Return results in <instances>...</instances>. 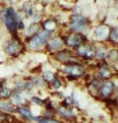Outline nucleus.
Wrapping results in <instances>:
<instances>
[{
	"label": "nucleus",
	"mask_w": 118,
	"mask_h": 123,
	"mask_svg": "<svg viewBox=\"0 0 118 123\" xmlns=\"http://www.w3.org/2000/svg\"><path fill=\"white\" fill-rule=\"evenodd\" d=\"M0 19H1L2 23L5 25L6 29L11 34L14 35V38L18 39L16 35H17V30H18L17 26L19 22V18H18V14L15 11V9L11 6L5 7L4 9H2L0 11Z\"/></svg>",
	"instance_id": "f257e3e1"
},
{
	"label": "nucleus",
	"mask_w": 118,
	"mask_h": 123,
	"mask_svg": "<svg viewBox=\"0 0 118 123\" xmlns=\"http://www.w3.org/2000/svg\"><path fill=\"white\" fill-rule=\"evenodd\" d=\"M50 37H51L50 33L42 30L38 34H36L35 36L28 38V46L32 50L39 49L43 45H46L47 42L50 39Z\"/></svg>",
	"instance_id": "f03ea898"
},
{
	"label": "nucleus",
	"mask_w": 118,
	"mask_h": 123,
	"mask_svg": "<svg viewBox=\"0 0 118 123\" xmlns=\"http://www.w3.org/2000/svg\"><path fill=\"white\" fill-rule=\"evenodd\" d=\"M88 19L83 15H73L70 19V26L69 29L72 33L83 34L88 29Z\"/></svg>",
	"instance_id": "7ed1b4c3"
},
{
	"label": "nucleus",
	"mask_w": 118,
	"mask_h": 123,
	"mask_svg": "<svg viewBox=\"0 0 118 123\" xmlns=\"http://www.w3.org/2000/svg\"><path fill=\"white\" fill-rule=\"evenodd\" d=\"M77 54L84 60H94L96 58V47L92 43H85L77 48Z\"/></svg>",
	"instance_id": "20e7f679"
},
{
	"label": "nucleus",
	"mask_w": 118,
	"mask_h": 123,
	"mask_svg": "<svg viewBox=\"0 0 118 123\" xmlns=\"http://www.w3.org/2000/svg\"><path fill=\"white\" fill-rule=\"evenodd\" d=\"M64 43L67 46L72 48H78L81 45L87 43V37L84 34L71 33L64 38Z\"/></svg>",
	"instance_id": "39448f33"
},
{
	"label": "nucleus",
	"mask_w": 118,
	"mask_h": 123,
	"mask_svg": "<svg viewBox=\"0 0 118 123\" xmlns=\"http://www.w3.org/2000/svg\"><path fill=\"white\" fill-rule=\"evenodd\" d=\"M65 74L70 79H78L85 74V67L79 62L67 64L64 67Z\"/></svg>",
	"instance_id": "423d86ee"
},
{
	"label": "nucleus",
	"mask_w": 118,
	"mask_h": 123,
	"mask_svg": "<svg viewBox=\"0 0 118 123\" xmlns=\"http://www.w3.org/2000/svg\"><path fill=\"white\" fill-rule=\"evenodd\" d=\"M24 49V44L17 38H12V40L9 42L5 47L6 53L12 57H18Z\"/></svg>",
	"instance_id": "0eeeda50"
},
{
	"label": "nucleus",
	"mask_w": 118,
	"mask_h": 123,
	"mask_svg": "<svg viewBox=\"0 0 118 123\" xmlns=\"http://www.w3.org/2000/svg\"><path fill=\"white\" fill-rule=\"evenodd\" d=\"M55 58L57 61H59V62H61V63H64L65 65L77 62V61L74 60L73 52L70 49H62L60 51H57L55 53Z\"/></svg>",
	"instance_id": "6e6552de"
},
{
	"label": "nucleus",
	"mask_w": 118,
	"mask_h": 123,
	"mask_svg": "<svg viewBox=\"0 0 118 123\" xmlns=\"http://www.w3.org/2000/svg\"><path fill=\"white\" fill-rule=\"evenodd\" d=\"M115 90V84L112 81L107 80L102 82V84L98 90V94L102 98H109V97L112 96V94L114 93Z\"/></svg>",
	"instance_id": "1a4fd4ad"
},
{
	"label": "nucleus",
	"mask_w": 118,
	"mask_h": 123,
	"mask_svg": "<svg viewBox=\"0 0 118 123\" xmlns=\"http://www.w3.org/2000/svg\"><path fill=\"white\" fill-rule=\"evenodd\" d=\"M64 44H65L64 39L61 37H54L48 40L45 46L48 51H51V52L55 51V52H57V51L62 50Z\"/></svg>",
	"instance_id": "9d476101"
},
{
	"label": "nucleus",
	"mask_w": 118,
	"mask_h": 123,
	"mask_svg": "<svg viewBox=\"0 0 118 123\" xmlns=\"http://www.w3.org/2000/svg\"><path fill=\"white\" fill-rule=\"evenodd\" d=\"M111 29L107 25H100L94 28V36L98 40H106L109 38Z\"/></svg>",
	"instance_id": "9b49d317"
},
{
	"label": "nucleus",
	"mask_w": 118,
	"mask_h": 123,
	"mask_svg": "<svg viewBox=\"0 0 118 123\" xmlns=\"http://www.w3.org/2000/svg\"><path fill=\"white\" fill-rule=\"evenodd\" d=\"M98 76L100 79H103L105 81L109 80L112 77V72L110 71L108 64L104 61H102V63L100 64V66H98Z\"/></svg>",
	"instance_id": "f8f14e48"
},
{
	"label": "nucleus",
	"mask_w": 118,
	"mask_h": 123,
	"mask_svg": "<svg viewBox=\"0 0 118 123\" xmlns=\"http://www.w3.org/2000/svg\"><path fill=\"white\" fill-rule=\"evenodd\" d=\"M57 114L60 115L61 117L65 118V119H71L75 116V113H74V110L70 107H66V106H63V105H60L58 106L57 109Z\"/></svg>",
	"instance_id": "ddd939ff"
},
{
	"label": "nucleus",
	"mask_w": 118,
	"mask_h": 123,
	"mask_svg": "<svg viewBox=\"0 0 118 123\" xmlns=\"http://www.w3.org/2000/svg\"><path fill=\"white\" fill-rule=\"evenodd\" d=\"M41 27L44 31H46V32H54V31L58 28V23L55 19L53 18H50V19H46L44 20V21L41 23Z\"/></svg>",
	"instance_id": "4468645a"
},
{
	"label": "nucleus",
	"mask_w": 118,
	"mask_h": 123,
	"mask_svg": "<svg viewBox=\"0 0 118 123\" xmlns=\"http://www.w3.org/2000/svg\"><path fill=\"white\" fill-rule=\"evenodd\" d=\"M16 111L18 112V113L21 115L23 118H25L26 120H34L35 116L33 115V112L31 111V109H30L28 106H25V105H21V106H17L16 108Z\"/></svg>",
	"instance_id": "2eb2a0df"
},
{
	"label": "nucleus",
	"mask_w": 118,
	"mask_h": 123,
	"mask_svg": "<svg viewBox=\"0 0 118 123\" xmlns=\"http://www.w3.org/2000/svg\"><path fill=\"white\" fill-rule=\"evenodd\" d=\"M25 101H26V99H25V98L22 94V92H18V91L13 92V94L11 96V102L15 106L24 105Z\"/></svg>",
	"instance_id": "dca6fc26"
},
{
	"label": "nucleus",
	"mask_w": 118,
	"mask_h": 123,
	"mask_svg": "<svg viewBox=\"0 0 118 123\" xmlns=\"http://www.w3.org/2000/svg\"><path fill=\"white\" fill-rule=\"evenodd\" d=\"M22 11L23 13L28 17H33L35 9H34V3L32 1H26L24 2L22 6Z\"/></svg>",
	"instance_id": "f3484780"
},
{
	"label": "nucleus",
	"mask_w": 118,
	"mask_h": 123,
	"mask_svg": "<svg viewBox=\"0 0 118 123\" xmlns=\"http://www.w3.org/2000/svg\"><path fill=\"white\" fill-rule=\"evenodd\" d=\"M39 32H41V27H39L38 23H32L28 27L26 36L28 37H32L35 36L36 34H38Z\"/></svg>",
	"instance_id": "a211bd4d"
},
{
	"label": "nucleus",
	"mask_w": 118,
	"mask_h": 123,
	"mask_svg": "<svg viewBox=\"0 0 118 123\" xmlns=\"http://www.w3.org/2000/svg\"><path fill=\"white\" fill-rule=\"evenodd\" d=\"M0 110H2L4 112L16 111V109L14 108V105L8 100H0Z\"/></svg>",
	"instance_id": "6ab92c4d"
},
{
	"label": "nucleus",
	"mask_w": 118,
	"mask_h": 123,
	"mask_svg": "<svg viewBox=\"0 0 118 123\" xmlns=\"http://www.w3.org/2000/svg\"><path fill=\"white\" fill-rule=\"evenodd\" d=\"M13 90H11L10 88L7 87H3L0 89V100H7L11 98L12 94H13Z\"/></svg>",
	"instance_id": "aec40b11"
},
{
	"label": "nucleus",
	"mask_w": 118,
	"mask_h": 123,
	"mask_svg": "<svg viewBox=\"0 0 118 123\" xmlns=\"http://www.w3.org/2000/svg\"><path fill=\"white\" fill-rule=\"evenodd\" d=\"M107 52V48L104 45H100L98 47H96V58L100 59V61H103L104 59H106Z\"/></svg>",
	"instance_id": "412c9836"
},
{
	"label": "nucleus",
	"mask_w": 118,
	"mask_h": 123,
	"mask_svg": "<svg viewBox=\"0 0 118 123\" xmlns=\"http://www.w3.org/2000/svg\"><path fill=\"white\" fill-rule=\"evenodd\" d=\"M106 59L111 63H115L118 61V49L117 48H111L108 50Z\"/></svg>",
	"instance_id": "4be33fe9"
},
{
	"label": "nucleus",
	"mask_w": 118,
	"mask_h": 123,
	"mask_svg": "<svg viewBox=\"0 0 118 123\" xmlns=\"http://www.w3.org/2000/svg\"><path fill=\"white\" fill-rule=\"evenodd\" d=\"M41 78H42V80L45 82V83L51 84L52 81L56 78V75H55L54 72H52V71H44V72L42 73Z\"/></svg>",
	"instance_id": "5701e85b"
},
{
	"label": "nucleus",
	"mask_w": 118,
	"mask_h": 123,
	"mask_svg": "<svg viewBox=\"0 0 118 123\" xmlns=\"http://www.w3.org/2000/svg\"><path fill=\"white\" fill-rule=\"evenodd\" d=\"M108 39H109L112 43L118 44V27H114V28L111 29L109 38Z\"/></svg>",
	"instance_id": "b1692460"
},
{
	"label": "nucleus",
	"mask_w": 118,
	"mask_h": 123,
	"mask_svg": "<svg viewBox=\"0 0 118 123\" xmlns=\"http://www.w3.org/2000/svg\"><path fill=\"white\" fill-rule=\"evenodd\" d=\"M33 82V84L35 87H43L44 84H45V82L42 80V78H38V77H35L32 80Z\"/></svg>",
	"instance_id": "393cba45"
},
{
	"label": "nucleus",
	"mask_w": 118,
	"mask_h": 123,
	"mask_svg": "<svg viewBox=\"0 0 118 123\" xmlns=\"http://www.w3.org/2000/svg\"><path fill=\"white\" fill-rule=\"evenodd\" d=\"M51 87L55 90H59L61 87H62V81L59 79L58 77H56L53 81H52V83H51Z\"/></svg>",
	"instance_id": "a878e982"
},
{
	"label": "nucleus",
	"mask_w": 118,
	"mask_h": 123,
	"mask_svg": "<svg viewBox=\"0 0 118 123\" xmlns=\"http://www.w3.org/2000/svg\"><path fill=\"white\" fill-rule=\"evenodd\" d=\"M31 101L34 102V104H35V105H39V106H43L45 105V101L41 98H39L38 97H33L31 98Z\"/></svg>",
	"instance_id": "bb28decb"
},
{
	"label": "nucleus",
	"mask_w": 118,
	"mask_h": 123,
	"mask_svg": "<svg viewBox=\"0 0 118 123\" xmlns=\"http://www.w3.org/2000/svg\"><path fill=\"white\" fill-rule=\"evenodd\" d=\"M17 29H18V30H24V29H25V25H24L23 20H21V21H19V22H18Z\"/></svg>",
	"instance_id": "cd10ccee"
}]
</instances>
